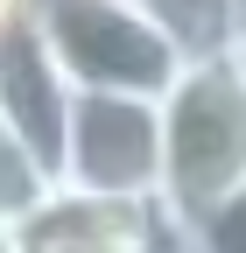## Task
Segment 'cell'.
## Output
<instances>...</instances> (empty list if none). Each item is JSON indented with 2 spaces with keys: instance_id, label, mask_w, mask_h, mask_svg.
<instances>
[{
  "instance_id": "1",
  "label": "cell",
  "mask_w": 246,
  "mask_h": 253,
  "mask_svg": "<svg viewBox=\"0 0 246 253\" xmlns=\"http://www.w3.org/2000/svg\"><path fill=\"white\" fill-rule=\"evenodd\" d=\"M246 183V56H197L162 91V211L176 225Z\"/></svg>"
},
{
  "instance_id": "2",
  "label": "cell",
  "mask_w": 246,
  "mask_h": 253,
  "mask_svg": "<svg viewBox=\"0 0 246 253\" xmlns=\"http://www.w3.org/2000/svg\"><path fill=\"white\" fill-rule=\"evenodd\" d=\"M36 36L71 91H127L162 99L183 78V56L141 0H36Z\"/></svg>"
},
{
  "instance_id": "3",
  "label": "cell",
  "mask_w": 246,
  "mask_h": 253,
  "mask_svg": "<svg viewBox=\"0 0 246 253\" xmlns=\"http://www.w3.org/2000/svg\"><path fill=\"white\" fill-rule=\"evenodd\" d=\"M56 190L106 197V204H162V99L78 91Z\"/></svg>"
},
{
  "instance_id": "4",
  "label": "cell",
  "mask_w": 246,
  "mask_h": 253,
  "mask_svg": "<svg viewBox=\"0 0 246 253\" xmlns=\"http://www.w3.org/2000/svg\"><path fill=\"white\" fill-rule=\"evenodd\" d=\"M21 253H183V225L162 204H106L49 190V204L21 225Z\"/></svg>"
},
{
  "instance_id": "5",
  "label": "cell",
  "mask_w": 246,
  "mask_h": 253,
  "mask_svg": "<svg viewBox=\"0 0 246 253\" xmlns=\"http://www.w3.org/2000/svg\"><path fill=\"white\" fill-rule=\"evenodd\" d=\"M71 99L78 91L64 84V71L49 63L36 21H21L7 42H0V120L42 155V169L56 176L64 162V126H71Z\"/></svg>"
},
{
  "instance_id": "6",
  "label": "cell",
  "mask_w": 246,
  "mask_h": 253,
  "mask_svg": "<svg viewBox=\"0 0 246 253\" xmlns=\"http://www.w3.org/2000/svg\"><path fill=\"white\" fill-rule=\"evenodd\" d=\"M141 14L176 42L183 63L225 56V49L239 42V0H141Z\"/></svg>"
},
{
  "instance_id": "7",
  "label": "cell",
  "mask_w": 246,
  "mask_h": 253,
  "mask_svg": "<svg viewBox=\"0 0 246 253\" xmlns=\"http://www.w3.org/2000/svg\"><path fill=\"white\" fill-rule=\"evenodd\" d=\"M49 190H56V176L42 169V155L28 148L7 120H0V225H14V232H21L28 218L49 204Z\"/></svg>"
},
{
  "instance_id": "8",
  "label": "cell",
  "mask_w": 246,
  "mask_h": 253,
  "mask_svg": "<svg viewBox=\"0 0 246 253\" xmlns=\"http://www.w3.org/2000/svg\"><path fill=\"white\" fill-rule=\"evenodd\" d=\"M183 253H246V183L218 197L197 225H183Z\"/></svg>"
},
{
  "instance_id": "9",
  "label": "cell",
  "mask_w": 246,
  "mask_h": 253,
  "mask_svg": "<svg viewBox=\"0 0 246 253\" xmlns=\"http://www.w3.org/2000/svg\"><path fill=\"white\" fill-rule=\"evenodd\" d=\"M0 253H21V232L14 225H0Z\"/></svg>"
},
{
  "instance_id": "10",
  "label": "cell",
  "mask_w": 246,
  "mask_h": 253,
  "mask_svg": "<svg viewBox=\"0 0 246 253\" xmlns=\"http://www.w3.org/2000/svg\"><path fill=\"white\" fill-rule=\"evenodd\" d=\"M232 49H239V56H246V21H239V42H232Z\"/></svg>"
},
{
  "instance_id": "11",
  "label": "cell",
  "mask_w": 246,
  "mask_h": 253,
  "mask_svg": "<svg viewBox=\"0 0 246 253\" xmlns=\"http://www.w3.org/2000/svg\"><path fill=\"white\" fill-rule=\"evenodd\" d=\"M239 21H246V0H239Z\"/></svg>"
}]
</instances>
